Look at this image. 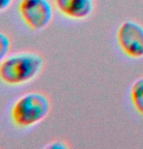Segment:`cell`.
Returning <instances> with one entry per match:
<instances>
[{
    "label": "cell",
    "instance_id": "cell-1",
    "mask_svg": "<svg viewBox=\"0 0 143 149\" xmlns=\"http://www.w3.org/2000/svg\"><path fill=\"white\" fill-rule=\"evenodd\" d=\"M44 59L39 53L22 52L8 55L0 63V80L7 85L19 86L37 77L42 72Z\"/></svg>",
    "mask_w": 143,
    "mask_h": 149
},
{
    "label": "cell",
    "instance_id": "cell-2",
    "mask_svg": "<svg viewBox=\"0 0 143 149\" xmlns=\"http://www.w3.org/2000/svg\"><path fill=\"white\" fill-rule=\"evenodd\" d=\"M51 101L42 92H28L15 102L11 118L18 128H30L42 122L51 111Z\"/></svg>",
    "mask_w": 143,
    "mask_h": 149
},
{
    "label": "cell",
    "instance_id": "cell-3",
    "mask_svg": "<svg viewBox=\"0 0 143 149\" xmlns=\"http://www.w3.org/2000/svg\"><path fill=\"white\" fill-rule=\"evenodd\" d=\"M19 14L32 31L47 28L54 19L53 5L50 0H20Z\"/></svg>",
    "mask_w": 143,
    "mask_h": 149
},
{
    "label": "cell",
    "instance_id": "cell-4",
    "mask_svg": "<svg viewBox=\"0 0 143 149\" xmlns=\"http://www.w3.org/2000/svg\"><path fill=\"white\" fill-rule=\"evenodd\" d=\"M117 43L121 50L130 58H143V25L135 20L128 19L120 24Z\"/></svg>",
    "mask_w": 143,
    "mask_h": 149
},
{
    "label": "cell",
    "instance_id": "cell-5",
    "mask_svg": "<svg viewBox=\"0 0 143 149\" xmlns=\"http://www.w3.org/2000/svg\"><path fill=\"white\" fill-rule=\"evenodd\" d=\"M54 4L62 16L72 20L88 19L95 9L94 0H54Z\"/></svg>",
    "mask_w": 143,
    "mask_h": 149
},
{
    "label": "cell",
    "instance_id": "cell-6",
    "mask_svg": "<svg viewBox=\"0 0 143 149\" xmlns=\"http://www.w3.org/2000/svg\"><path fill=\"white\" fill-rule=\"evenodd\" d=\"M130 97L135 111L143 116V77L132 82L130 89Z\"/></svg>",
    "mask_w": 143,
    "mask_h": 149
},
{
    "label": "cell",
    "instance_id": "cell-7",
    "mask_svg": "<svg viewBox=\"0 0 143 149\" xmlns=\"http://www.w3.org/2000/svg\"><path fill=\"white\" fill-rule=\"evenodd\" d=\"M11 49V40L4 32L0 31V63L8 56Z\"/></svg>",
    "mask_w": 143,
    "mask_h": 149
},
{
    "label": "cell",
    "instance_id": "cell-8",
    "mask_svg": "<svg viewBox=\"0 0 143 149\" xmlns=\"http://www.w3.org/2000/svg\"><path fill=\"white\" fill-rule=\"evenodd\" d=\"M68 147H69V145L63 141H54L45 145V148L50 149H66Z\"/></svg>",
    "mask_w": 143,
    "mask_h": 149
},
{
    "label": "cell",
    "instance_id": "cell-9",
    "mask_svg": "<svg viewBox=\"0 0 143 149\" xmlns=\"http://www.w3.org/2000/svg\"><path fill=\"white\" fill-rule=\"evenodd\" d=\"M14 0H0V12H4L12 5Z\"/></svg>",
    "mask_w": 143,
    "mask_h": 149
}]
</instances>
